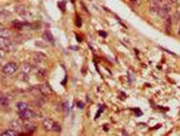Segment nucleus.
I'll use <instances>...</instances> for the list:
<instances>
[{
    "label": "nucleus",
    "instance_id": "nucleus-27",
    "mask_svg": "<svg viewBox=\"0 0 180 136\" xmlns=\"http://www.w3.org/2000/svg\"><path fill=\"white\" fill-rule=\"evenodd\" d=\"M179 36H180V27H179Z\"/></svg>",
    "mask_w": 180,
    "mask_h": 136
},
{
    "label": "nucleus",
    "instance_id": "nucleus-7",
    "mask_svg": "<svg viewBox=\"0 0 180 136\" xmlns=\"http://www.w3.org/2000/svg\"><path fill=\"white\" fill-rule=\"evenodd\" d=\"M160 1L158 0H150V12H157L158 14V10H160Z\"/></svg>",
    "mask_w": 180,
    "mask_h": 136
},
{
    "label": "nucleus",
    "instance_id": "nucleus-8",
    "mask_svg": "<svg viewBox=\"0 0 180 136\" xmlns=\"http://www.w3.org/2000/svg\"><path fill=\"white\" fill-rule=\"evenodd\" d=\"M32 69H33V65L30 64V63H23V64L21 65V71L23 72V74H32Z\"/></svg>",
    "mask_w": 180,
    "mask_h": 136
},
{
    "label": "nucleus",
    "instance_id": "nucleus-25",
    "mask_svg": "<svg viewBox=\"0 0 180 136\" xmlns=\"http://www.w3.org/2000/svg\"><path fill=\"white\" fill-rule=\"evenodd\" d=\"M131 1H134V3H138L139 0H131Z\"/></svg>",
    "mask_w": 180,
    "mask_h": 136
},
{
    "label": "nucleus",
    "instance_id": "nucleus-20",
    "mask_svg": "<svg viewBox=\"0 0 180 136\" xmlns=\"http://www.w3.org/2000/svg\"><path fill=\"white\" fill-rule=\"evenodd\" d=\"M7 55V49H3V48H0V59H4Z\"/></svg>",
    "mask_w": 180,
    "mask_h": 136
},
{
    "label": "nucleus",
    "instance_id": "nucleus-12",
    "mask_svg": "<svg viewBox=\"0 0 180 136\" xmlns=\"http://www.w3.org/2000/svg\"><path fill=\"white\" fill-rule=\"evenodd\" d=\"M11 18V12L7 11V10H2L0 11V19H3V21H8Z\"/></svg>",
    "mask_w": 180,
    "mask_h": 136
},
{
    "label": "nucleus",
    "instance_id": "nucleus-15",
    "mask_svg": "<svg viewBox=\"0 0 180 136\" xmlns=\"http://www.w3.org/2000/svg\"><path fill=\"white\" fill-rule=\"evenodd\" d=\"M11 36H12V33L10 31V30H7V29L0 30V37H6V38H10Z\"/></svg>",
    "mask_w": 180,
    "mask_h": 136
},
{
    "label": "nucleus",
    "instance_id": "nucleus-16",
    "mask_svg": "<svg viewBox=\"0 0 180 136\" xmlns=\"http://www.w3.org/2000/svg\"><path fill=\"white\" fill-rule=\"evenodd\" d=\"M44 40H47V41L50 42V44H53V42H55V40H53L52 36H50L49 31H45V33H44Z\"/></svg>",
    "mask_w": 180,
    "mask_h": 136
},
{
    "label": "nucleus",
    "instance_id": "nucleus-18",
    "mask_svg": "<svg viewBox=\"0 0 180 136\" xmlns=\"http://www.w3.org/2000/svg\"><path fill=\"white\" fill-rule=\"evenodd\" d=\"M171 26H172V18L171 16H166V23H165V27L168 31H171Z\"/></svg>",
    "mask_w": 180,
    "mask_h": 136
},
{
    "label": "nucleus",
    "instance_id": "nucleus-2",
    "mask_svg": "<svg viewBox=\"0 0 180 136\" xmlns=\"http://www.w3.org/2000/svg\"><path fill=\"white\" fill-rule=\"evenodd\" d=\"M22 129H23L25 133H33L35 129H37V125L33 124L30 120H27V121H25V124L22 125Z\"/></svg>",
    "mask_w": 180,
    "mask_h": 136
},
{
    "label": "nucleus",
    "instance_id": "nucleus-24",
    "mask_svg": "<svg viewBox=\"0 0 180 136\" xmlns=\"http://www.w3.org/2000/svg\"><path fill=\"white\" fill-rule=\"evenodd\" d=\"M3 29H4V27H3V25L0 23V30H3Z\"/></svg>",
    "mask_w": 180,
    "mask_h": 136
},
{
    "label": "nucleus",
    "instance_id": "nucleus-10",
    "mask_svg": "<svg viewBox=\"0 0 180 136\" xmlns=\"http://www.w3.org/2000/svg\"><path fill=\"white\" fill-rule=\"evenodd\" d=\"M10 128H14V129L19 131V129H22V123L19 121V120H11V121H10Z\"/></svg>",
    "mask_w": 180,
    "mask_h": 136
},
{
    "label": "nucleus",
    "instance_id": "nucleus-14",
    "mask_svg": "<svg viewBox=\"0 0 180 136\" xmlns=\"http://www.w3.org/2000/svg\"><path fill=\"white\" fill-rule=\"evenodd\" d=\"M10 101L7 97H4V95H0V106H8Z\"/></svg>",
    "mask_w": 180,
    "mask_h": 136
},
{
    "label": "nucleus",
    "instance_id": "nucleus-22",
    "mask_svg": "<svg viewBox=\"0 0 180 136\" xmlns=\"http://www.w3.org/2000/svg\"><path fill=\"white\" fill-rule=\"evenodd\" d=\"M166 1H168V4H171V6H172V4L176 3V0H166Z\"/></svg>",
    "mask_w": 180,
    "mask_h": 136
},
{
    "label": "nucleus",
    "instance_id": "nucleus-5",
    "mask_svg": "<svg viewBox=\"0 0 180 136\" xmlns=\"http://www.w3.org/2000/svg\"><path fill=\"white\" fill-rule=\"evenodd\" d=\"M38 87H40V90H41L42 95H52L53 94V90H52V87L49 86V83H41Z\"/></svg>",
    "mask_w": 180,
    "mask_h": 136
},
{
    "label": "nucleus",
    "instance_id": "nucleus-28",
    "mask_svg": "<svg viewBox=\"0 0 180 136\" xmlns=\"http://www.w3.org/2000/svg\"><path fill=\"white\" fill-rule=\"evenodd\" d=\"M158 1H160V3H161V1H163V0H158Z\"/></svg>",
    "mask_w": 180,
    "mask_h": 136
},
{
    "label": "nucleus",
    "instance_id": "nucleus-6",
    "mask_svg": "<svg viewBox=\"0 0 180 136\" xmlns=\"http://www.w3.org/2000/svg\"><path fill=\"white\" fill-rule=\"evenodd\" d=\"M53 125H55V121H53L52 118H44L42 120V127H44L45 131H52Z\"/></svg>",
    "mask_w": 180,
    "mask_h": 136
},
{
    "label": "nucleus",
    "instance_id": "nucleus-17",
    "mask_svg": "<svg viewBox=\"0 0 180 136\" xmlns=\"http://www.w3.org/2000/svg\"><path fill=\"white\" fill-rule=\"evenodd\" d=\"M171 18H172V22H175V23H176V22H179L180 21V11H176L171 16Z\"/></svg>",
    "mask_w": 180,
    "mask_h": 136
},
{
    "label": "nucleus",
    "instance_id": "nucleus-9",
    "mask_svg": "<svg viewBox=\"0 0 180 136\" xmlns=\"http://www.w3.org/2000/svg\"><path fill=\"white\" fill-rule=\"evenodd\" d=\"M45 60H47V57H45L42 53H35V55H34V63H35L37 65H38V64H42V63H45Z\"/></svg>",
    "mask_w": 180,
    "mask_h": 136
},
{
    "label": "nucleus",
    "instance_id": "nucleus-3",
    "mask_svg": "<svg viewBox=\"0 0 180 136\" xmlns=\"http://www.w3.org/2000/svg\"><path fill=\"white\" fill-rule=\"evenodd\" d=\"M171 4H164V6H161L160 7V10H158V14H160V16H163V18H166L169 14H171Z\"/></svg>",
    "mask_w": 180,
    "mask_h": 136
},
{
    "label": "nucleus",
    "instance_id": "nucleus-21",
    "mask_svg": "<svg viewBox=\"0 0 180 136\" xmlns=\"http://www.w3.org/2000/svg\"><path fill=\"white\" fill-rule=\"evenodd\" d=\"M19 79L21 80H27L29 79V74H23V72H22V75L19 76Z\"/></svg>",
    "mask_w": 180,
    "mask_h": 136
},
{
    "label": "nucleus",
    "instance_id": "nucleus-13",
    "mask_svg": "<svg viewBox=\"0 0 180 136\" xmlns=\"http://www.w3.org/2000/svg\"><path fill=\"white\" fill-rule=\"evenodd\" d=\"M17 109H18V112L26 110V109H29V104H27V102H18V104H17Z\"/></svg>",
    "mask_w": 180,
    "mask_h": 136
},
{
    "label": "nucleus",
    "instance_id": "nucleus-4",
    "mask_svg": "<svg viewBox=\"0 0 180 136\" xmlns=\"http://www.w3.org/2000/svg\"><path fill=\"white\" fill-rule=\"evenodd\" d=\"M0 48L3 49H12V41L10 38H6V37H0Z\"/></svg>",
    "mask_w": 180,
    "mask_h": 136
},
{
    "label": "nucleus",
    "instance_id": "nucleus-23",
    "mask_svg": "<svg viewBox=\"0 0 180 136\" xmlns=\"http://www.w3.org/2000/svg\"><path fill=\"white\" fill-rule=\"evenodd\" d=\"M78 108H79V109H82V108H83V104H82V102H78Z\"/></svg>",
    "mask_w": 180,
    "mask_h": 136
},
{
    "label": "nucleus",
    "instance_id": "nucleus-19",
    "mask_svg": "<svg viewBox=\"0 0 180 136\" xmlns=\"http://www.w3.org/2000/svg\"><path fill=\"white\" fill-rule=\"evenodd\" d=\"M52 131H53V132H60V131H62V127H60V124H56V123H55V125H53Z\"/></svg>",
    "mask_w": 180,
    "mask_h": 136
},
{
    "label": "nucleus",
    "instance_id": "nucleus-11",
    "mask_svg": "<svg viewBox=\"0 0 180 136\" xmlns=\"http://www.w3.org/2000/svg\"><path fill=\"white\" fill-rule=\"evenodd\" d=\"M2 135L3 136H15V135H19V132H18L17 129H14V128H8V129L2 132Z\"/></svg>",
    "mask_w": 180,
    "mask_h": 136
},
{
    "label": "nucleus",
    "instance_id": "nucleus-26",
    "mask_svg": "<svg viewBox=\"0 0 180 136\" xmlns=\"http://www.w3.org/2000/svg\"><path fill=\"white\" fill-rule=\"evenodd\" d=\"M176 3H177V4H180V0H176Z\"/></svg>",
    "mask_w": 180,
    "mask_h": 136
},
{
    "label": "nucleus",
    "instance_id": "nucleus-1",
    "mask_svg": "<svg viewBox=\"0 0 180 136\" xmlns=\"http://www.w3.org/2000/svg\"><path fill=\"white\" fill-rule=\"evenodd\" d=\"M19 64L17 61H8L6 65H3V74L6 75H14L18 71Z\"/></svg>",
    "mask_w": 180,
    "mask_h": 136
}]
</instances>
